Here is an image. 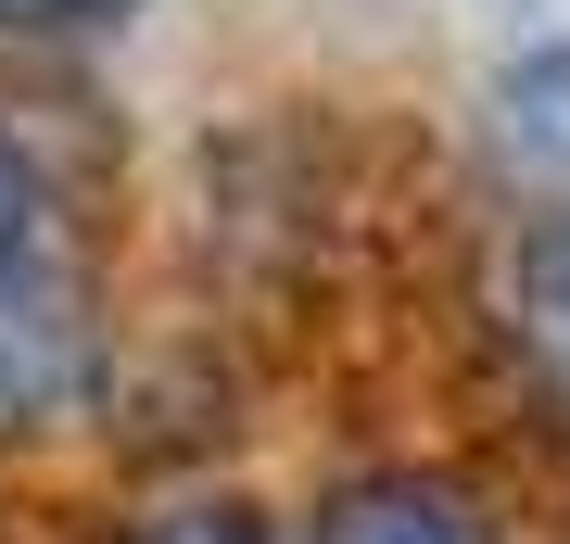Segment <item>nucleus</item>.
<instances>
[{
    "instance_id": "5",
    "label": "nucleus",
    "mask_w": 570,
    "mask_h": 544,
    "mask_svg": "<svg viewBox=\"0 0 570 544\" xmlns=\"http://www.w3.org/2000/svg\"><path fill=\"white\" fill-rule=\"evenodd\" d=\"M13 241H51V178L0 140V254H13Z\"/></svg>"
},
{
    "instance_id": "3",
    "label": "nucleus",
    "mask_w": 570,
    "mask_h": 544,
    "mask_svg": "<svg viewBox=\"0 0 570 544\" xmlns=\"http://www.w3.org/2000/svg\"><path fill=\"white\" fill-rule=\"evenodd\" d=\"M520 355L546 367V393L570 405V216H532V241H520Z\"/></svg>"
},
{
    "instance_id": "6",
    "label": "nucleus",
    "mask_w": 570,
    "mask_h": 544,
    "mask_svg": "<svg viewBox=\"0 0 570 544\" xmlns=\"http://www.w3.org/2000/svg\"><path fill=\"white\" fill-rule=\"evenodd\" d=\"M153 544H266V520H254V506H178Z\"/></svg>"
},
{
    "instance_id": "2",
    "label": "nucleus",
    "mask_w": 570,
    "mask_h": 544,
    "mask_svg": "<svg viewBox=\"0 0 570 544\" xmlns=\"http://www.w3.org/2000/svg\"><path fill=\"white\" fill-rule=\"evenodd\" d=\"M317 544H494V520L444 468H367L317 506Z\"/></svg>"
},
{
    "instance_id": "4",
    "label": "nucleus",
    "mask_w": 570,
    "mask_h": 544,
    "mask_svg": "<svg viewBox=\"0 0 570 544\" xmlns=\"http://www.w3.org/2000/svg\"><path fill=\"white\" fill-rule=\"evenodd\" d=\"M508 140H520V152H546V165H570V51L508 77Z\"/></svg>"
},
{
    "instance_id": "1",
    "label": "nucleus",
    "mask_w": 570,
    "mask_h": 544,
    "mask_svg": "<svg viewBox=\"0 0 570 544\" xmlns=\"http://www.w3.org/2000/svg\"><path fill=\"white\" fill-rule=\"evenodd\" d=\"M89 380H102V317H89L77 266L51 241H13L0 254V431L89 405Z\"/></svg>"
},
{
    "instance_id": "7",
    "label": "nucleus",
    "mask_w": 570,
    "mask_h": 544,
    "mask_svg": "<svg viewBox=\"0 0 570 544\" xmlns=\"http://www.w3.org/2000/svg\"><path fill=\"white\" fill-rule=\"evenodd\" d=\"M89 13H115V0H0V39L13 26H89Z\"/></svg>"
}]
</instances>
